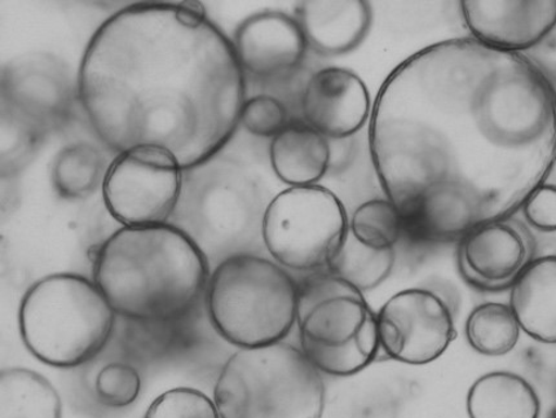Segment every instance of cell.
<instances>
[{
    "instance_id": "cell-1",
    "label": "cell",
    "mask_w": 556,
    "mask_h": 418,
    "mask_svg": "<svg viewBox=\"0 0 556 418\" xmlns=\"http://www.w3.org/2000/svg\"><path fill=\"white\" fill-rule=\"evenodd\" d=\"M369 147L404 233L460 241L513 217L545 185L556 164V90L521 53L443 40L384 80Z\"/></svg>"
},
{
    "instance_id": "cell-2",
    "label": "cell",
    "mask_w": 556,
    "mask_h": 418,
    "mask_svg": "<svg viewBox=\"0 0 556 418\" xmlns=\"http://www.w3.org/2000/svg\"><path fill=\"white\" fill-rule=\"evenodd\" d=\"M79 101L114 152L157 145L182 170L216 157L241 124L245 73L199 2L138 3L94 31Z\"/></svg>"
},
{
    "instance_id": "cell-3",
    "label": "cell",
    "mask_w": 556,
    "mask_h": 418,
    "mask_svg": "<svg viewBox=\"0 0 556 418\" xmlns=\"http://www.w3.org/2000/svg\"><path fill=\"white\" fill-rule=\"evenodd\" d=\"M93 281L125 320L179 318L206 293V254L173 225L122 227L98 248Z\"/></svg>"
},
{
    "instance_id": "cell-4",
    "label": "cell",
    "mask_w": 556,
    "mask_h": 418,
    "mask_svg": "<svg viewBox=\"0 0 556 418\" xmlns=\"http://www.w3.org/2000/svg\"><path fill=\"white\" fill-rule=\"evenodd\" d=\"M115 315L94 281L53 274L25 293L20 333L26 349L47 366L76 368L103 352L114 332Z\"/></svg>"
},
{
    "instance_id": "cell-5",
    "label": "cell",
    "mask_w": 556,
    "mask_h": 418,
    "mask_svg": "<svg viewBox=\"0 0 556 418\" xmlns=\"http://www.w3.org/2000/svg\"><path fill=\"white\" fill-rule=\"evenodd\" d=\"M208 319L239 349L282 342L296 324L298 282L277 262L254 253L223 259L210 276Z\"/></svg>"
},
{
    "instance_id": "cell-6",
    "label": "cell",
    "mask_w": 556,
    "mask_h": 418,
    "mask_svg": "<svg viewBox=\"0 0 556 418\" xmlns=\"http://www.w3.org/2000/svg\"><path fill=\"white\" fill-rule=\"evenodd\" d=\"M323 375L287 342L240 349L224 364L214 390L222 418H323Z\"/></svg>"
},
{
    "instance_id": "cell-7",
    "label": "cell",
    "mask_w": 556,
    "mask_h": 418,
    "mask_svg": "<svg viewBox=\"0 0 556 418\" xmlns=\"http://www.w3.org/2000/svg\"><path fill=\"white\" fill-rule=\"evenodd\" d=\"M296 326L302 353L325 375L354 376L381 353L377 314L364 293L328 269L298 282Z\"/></svg>"
},
{
    "instance_id": "cell-8",
    "label": "cell",
    "mask_w": 556,
    "mask_h": 418,
    "mask_svg": "<svg viewBox=\"0 0 556 418\" xmlns=\"http://www.w3.org/2000/svg\"><path fill=\"white\" fill-rule=\"evenodd\" d=\"M350 231L343 202L323 186L289 187L264 212L262 240L278 265L298 273L328 269Z\"/></svg>"
},
{
    "instance_id": "cell-9",
    "label": "cell",
    "mask_w": 556,
    "mask_h": 418,
    "mask_svg": "<svg viewBox=\"0 0 556 418\" xmlns=\"http://www.w3.org/2000/svg\"><path fill=\"white\" fill-rule=\"evenodd\" d=\"M185 173L162 147L141 145L119 153L103 183L108 212L124 227L167 224L179 205Z\"/></svg>"
},
{
    "instance_id": "cell-10",
    "label": "cell",
    "mask_w": 556,
    "mask_h": 418,
    "mask_svg": "<svg viewBox=\"0 0 556 418\" xmlns=\"http://www.w3.org/2000/svg\"><path fill=\"white\" fill-rule=\"evenodd\" d=\"M79 99L70 66L51 53H29L2 69V117L42 141L70 123Z\"/></svg>"
},
{
    "instance_id": "cell-11",
    "label": "cell",
    "mask_w": 556,
    "mask_h": 418,
    "mask_svg": "<svg viewBox=\"0 0 556 418\" xmlns=\"http://www.w3.org/2000/svg\"><path fill=\"white\" fill-rule=\"evenodd\" d=\"M377 322L381 352L410 366L435 362L457 337L450 306L429 289L392 295L379 309Z\"/></svg>"
},
{
    "instance_id": "cell-12",
    "label": "cell",
    "mask_w": 556,
    "mask_h": 418,
    "mask_svg": "<svg viewBox=\"0 0 556 418\" xmlns=\"http://www.w3.org/2000/svg\"><path fill=\"white\" fill-rule=\"evenodd\" d=\"M534 236L523 221L508 217L488 221L459 241L458 268L473 288L500 292L511 288L534 261Z\"/></svg>"
},
{
    "instance_id": "cell-13",
    "label": "cell",
    "mask_w": 556,
    "mask_h": 418,
    "mask_svg": "<svg viewBox=\"0 0 556 418\" xmlns=\"http://www.w3.org/2000/svg\"><path fill=\"white\" fill-rule=\"evenodd\" d=\"M307 124L329 140L349 139L371 117L368 87L356 73L344 67H324L311 76L301 97Z\"/></svg>"
},
{
    "instance_id": "cell-14",
    "label": "cell",
    "mask_w": 556,
    "mask_h": 418,
    "mask_svg": "<svg viewBox=\"0 0 556 418\" xmlns=\"http://www.w3.org/2000/svg\"><path fill=\"white\" fill-rule=\"evenodd\" d=\"M467 29L494 50L521 53L544 40L556 26V0L460 2Z\"/></svg>"
},
{
    "instance_id": "cell-15",
    "label": "cell",
    "mask_w": 556,
    "mask_h": 418,
    "mask_svg": "<svg viewBox=\"0 0 556 418\" xmlns=\"http://www.w3.org/2000/svg\"><path fill=\"white\" fill-rule=\"evenodd\" d=\"M232 46L243 73L264 79L289 76L301 66L308 49L296 18L278 11L243 20Z\"/></svg>"
},
{
    "instance_id": "cell-16",
    "label": "cell",
    "mask_w": 556,
    "mask_h": 418,
    "mask_svg": "<svg viewBox=\"0 0 556 418\" xmlns=\"http://www.w3.org/2000/svg\"><path fill=\"white\" fill-rule=\"evenodd\" d=\"M295 18L309 49L325 58H337L348 55L364 42L372 12L370 3L364 0H308L298 4Z\"/></svg>"
},
{
    "instance_id": "cell-17",
    "label": "cell",
    "mask_w": 556,
    "mask_h": 418,
    "mask_svg": "<svg viewBox=\"0 0 556 418\" xmlns=\"http://www.w3.org/2000/svg\"><path fill=\"white\" fill-rule=\"evenodd\" d=\"M510 307L535 341L556 343V255L535 258L511 286Z\"/></svg>"
},
{
    "instance_id": "cell-18",
    "label": "cell",
    "mask_w": 556,
    "mask_h": 418,
    "mask_svg": "<svg viewBox=\"0 0 556 418\" xmlns=\"http://www.w3.org/2000/svg\"><path fill=\"white\" fill-rule=\"evenodd\" d=\"M269 160L285 185L316 186L330 170L329 139L307 124L290 123L273 139Z\"/></svg>"
},
{
    "instance_id": "cell-19",
    "label": "cell",
    "mask_w": 556,
    "mask_h": 418,
    "mask_svg": "<svg viewBox=\"0 0 556 418\" xmlns=\"http://www.w3.org/2000/svg\"><path fill=\"white\" fill-rule=\"evenodd\" d=\"M540 410L531 383L511 372L481 376L467 395L470 418H539Z\"/></svg>"
},
{
    "instance_id": "cell-20",
    "label": "cell",
    "mask_w": 556,
    "mask_h": 418,
    "mask_svg": "<svg viewBox=\"0 0 556 418\" xmlns=\"http://www.w3.org/2000/svg\"><path fill=\"white\" fill-rule=\"evenodd\" d=\"M121 349L128 360L153 363L191 349L197 339L194 312L179 318L126 320Z\"/></svg>"
},
{
    "instance_id": "cell-21",
    "label": "cell",
    "mask_w": 556,
    "mask_h": 418,
    "mask_svg": "<svg viewBox=\"0 0 556 418\" xmlns=\"http://www.w3.org/2000/svg\"><path fill=\"white\" fill-rule=\"evenodd\" d=\"M58 390L45 376L26 368H7L0 375V418H61Z\"/></svg>"
},
{
    "instance_id": "cell-22",
    "label": "cell",
    "mask_w": 556,
    "mask_h": 418,
    "mask_svg": "<svg viewBox=\"0 0 556 418\" xmlns=\"http://www.w3.org/2000/svg\"><path fill=\"white\" fill-rule=\"evenodd\" d=\"M104 154L90 143L66 145L53 161L51 179L64 200H84L97 192L108 173Z\"/></svg>"
},
{
    "instance_id": "cell-23",
    "label": "cell",
    "mask_w": 556,
    "mask_h": 418,
    "mask_svg": "<svg viewBox=\"0 0 556 418\" xmlns=\"http://www.w3.org/2000/svg\"><path fill=\"white\" fill-rule=\"evenodd\" d=\"M395 261V249L378 251L366 246L349 231L341 249L331 259L328 271L364 293L381 286L389 278Z\"/></svg>"
},
{
    "instance_id": "cell-24",
    "label": "cell",
    "mask_w": 556,
    "mask_h": 418,
    "mask_svg": "<svg viewBox=\"0 0 556 418\" xmlns=\"http://www.w3.org/2000/svg\"><path fill=\"white\" fill-rule=\"evenodd\" d=\"M520 326L510 305L486 302L475 307L467 318V342L485 356L506 355L518 345Z\"/></svg>"
},
{
    "instance_id": "cell-25",
    "label": "cell",
    "mask_w": 556,
    "mask_h": 418,
    "mask_svg": "<svg viewBox=\"0 0 556 418\" xmlns=\"http://www.w3.org/2000/svg\"><path fill=\"white\" fill-rule=\"evenodd\" d=\"M350 232L362 244L378 251L395 249L404 233L402 213L389 199L366 201L352 214Z\"/></svg>"
},
{
    "instance_id": "cell-26",
    "label": "cell",
    "mask_w": 556,
    "mask_h": 418,
    "mask_svg": "<svg viewBox=\"0 0 556 418\" xmlns=\"http://www.w3.org/2000/svg\"><path fill=\"white\" fill-rule=\"evenodd\" d=\"M94 391L105 407L126 408L138 401L141 377L130 363H111L100 370Z\"/></svg>"
},
{
    "instance_id": "cell-27",
    "label": "cell",
    "mask_w": 556,
    "mask_h": 418,
    "mask_svg": "<svg viewBox=\"0 0 556 418\" xmlns=\"http://www.w3.org/2000/svg\"><path fill=\"white\" fill-rule=\"evenodd\" d=\"M144 418H222L218 407L202 391L178 388L166 391L147 409Z\"/></svg>"
},
{
    "instance_id": "cell-28",
    "label": "cell",
    "mask_w": 556,
    "mask_h": 418,
    "mask_svg": "<svg viewBox=\"0 0 556 418\" xmlns=\"http://www.w3.org/2000/svg\"><path fill=\"white\" fill-rule=\"evenodd\" d=\"M241 124L255 137L274 139L290 124L288 107L281 100L269 96L247 99Z\"/></svg>"
},
{
    "instance_id": "cell-29",
    "label": "cell",
    "mask_w": 556,
    "mask_h": 418,
    "mask_svg": "<svg viewBox=\"0 0 556 418\" xmlns=\"http://www.w3.org/2000/svg\"><path fill=\"white\" fill-rule=\"evenodd\" d=\"M40 140L11 123L10 119L2 117V174H17L18 170L28 164L34 151Z\"/></svg>"
},
{
    "instance_id": "cell-30",
    "label": "cell",
    "mask_w": 556,
    "mask_h": 418,
    "mask_svg": "<svg viewBox=\"0 0 556 418\" xmlns=\"http://www.w3.org/2000/svg\"><path fill=\"white\" fill-rule=\"evenodd\" d=\"M529 225L542 232L556 231V186L544 185L529 198L523 206Z\"/></svg>"
},
{
    "instance_id": "cell-31",
    "label": "cell",
    "mask_w": 556,
    "mask_h": 418,
    "mask_svg": "<svg viewBox=\"0 0 556 418\" xmlns=\"http://www.w3.org/2000/svg\"><path fill=\"white\" fill-rule=\"evenodd\" d=\"M552 418H556V415H555V416H553Z\"/></svg>"
}]
</instances>
